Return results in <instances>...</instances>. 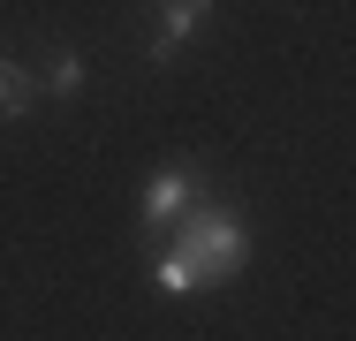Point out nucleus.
I'll return each mask as SVG.
<instances>
[{
  "mask_svg": "<svg viewBox=\"0 0 356 341\" xmlns=\"http://www.w3.org/2000/svg\"><path fill=\"white\" fill-rule=\"evenodd\" d=\"M31 106H38V76H31L23 61H8V54H0V114H8V122H23Z\"/></svg>",
  "mask_w": 356,
  "mask_h": 341,
  "instance_id": "4",
  "label": "nucleus"
},
{
  "mask_svg": "<svg viewBox=\"0 0 356 341\" xmlns=\"http://www.w3.org/2000/svg\"><path fill=\"white\" fill-rule=\"evenodd\" d=\"M175 228H182V235H175V243L159 251V266H152V280H159L167 296H190V288H220V280H235L243 251H250V235H243L235 212H220V205H190Z\"/></svg>",
  "mask_w": 356,
  "mask_h": 341,
  "instance_id": "1",
  "label": "nucleus"
},
{
  "mask_svg": "<svg viewBox=\"0 0 356 341\" xmlns=\"http://www.w3.org/2000/svg\"><path fill=\"white\" fill-rule=\"evenodd\" d=\"M38 91H54V99H76L83 91V54H46V68H38Z\"/></svg>",
  "mask_w": 356,
  "mask_h": 341,
  "instance_id": "5",
  "label": "nucleus"
},
{
  "mask_svg": "<svg viewBox=\"0 0 356 341\" xmlns=\"http://www.w3.org/2000/svg\"><path fill=\"white\" fill-rule=\"evenodd\" d=\"M213 0H159V31H152V68H167L190 38H205Z\"/></svg>",
  "mask_w": 356,
  "mask_h": 341,
  "instance_id": "2",
  "label": "nucleus"
},
{
  "mask_svg": "<svg viewBox=\"0 0 356 341\" xmlns=\"http://www.w3.org/2000/svg\"><path fill=\"white\" fill-rule=\"evenodd\" d=\"M190 205H197V175H190V167H167V175H152V190H144V228H175Z\"/></svg>",
  "mask_w": 356,
  "mask_h": 341,
  "instance_id": "3",
  "label": "nucleus"
}]
</instances>
